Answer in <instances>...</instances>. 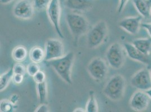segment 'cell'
Returning a JSON list of instances; mask_svg holds the SVG:
<instances>
[{"mask_svg": "<svg viewBox=\"0 0 151 112\" xmlns=\"http://www.w3.org/2000/svg\"><path fill=\"white\" fill-rule=\"evenodd\" d=\"M75 60V53L70 52L67 54L55 60L44 61L46 66L51 67L56 72L58 75L67 84L73 83L71 71Z\"/></svg>", "mask_w": 151, "mask_h": 112, "instance_id": "6da1fadb", "label": "cell"}, {"mask_svg": "<svg viewBox=\"0 0 151 112\" xmlns=\"http://www.w3.org/2000/svg\"><path fill=\"white\" fill-rule=\"evenodd\" d=\"M66 21L76 45L80 38L89 30L88 20L81 14L69 13L66 15Z\"/></svg>", "mask_w": 151, "mask_h": 112, "instance_id": "7a4b0ae2", "label": "cell"}, {"mask_svg": "<svg viewBox=\"0 0 151 112\" xmlns=\"http://www.w3.org/2000/svg\"><path fill=\"white\" fill-rule=\"evenodd\" d=\"M126 88L125 78L120 74L110 78L103 90L104 95L113 101H119L122 98Z\"/></svg>", "mask_w": 151, "mask_h": 112, "instance_id": "3957f363", "label": "cell"}, {"mask_svg": "<svg viewBox=\"0 0 151 112\" xmlns=\"http://www.w3.org/2000/svg\"><path fill=\"white\" fill-rule=\"evenodd\" d=\"M108 34L107 23L101 20L88 32L87 44L90 49L98 48L103 43Z\"/></svg>", "mask_w": 151, "mask_h": 112, "instance_id": "277c9868", "label": "cell"}, {"mask_svg": "<svg viewBox=\"0 0 151 112\" xmlns=\"http://www.w3.org/2000/svg\"><path fill=\"white\" fill-rule=\"evenodd\" d=\"M124 47L118 42L112 44L108 48L106 57L108 63L113 69L121 68L125 61Z\"/></svg>", "mask_w": 151, "mask_h": 112, "instance_id": "5b68a950", "label": "cell"}, {"mask_svg": "<svg viewBox=\"0 0 151 112\" xmlns=\"http://www.w3.org/2000/svg\"><path fill=\"white\" fill-rule=\"evenodd\" d=\"M87 70L90 76L96 81H102L107 77L108 67L106 61L100 57H95L89 62Z\"/></svg>", "mask_w": 151, "mask_h": 112, "instance_id": "8992f818", "label": "cell"}, {"mask_svg": "<svg viewBox=\"0 0 151 112\" xmlns=\"http://www.w3.org/2000/svg\"><path fill=\"white\" fill-rule=\"evenodd\" d=\"M46 10L48 18L58 35L59 37L64 38L60 26L62 11L60 0H52Z\"/></svg>", "mask_w": 151, "mask_h": 112, "instance_id": "52a82bcc", "label": "cell"}, {"mask_svg": "<svg viewBox=\"0 0 151 112\" xmlns=\"http://www.w3.org/2000/svg\"><path fill=\"white\" fill-rule=\"evenodd\" d=\"M45 61H50L64 55V47L61 40L51 38L46 40L45 47Z\"/></svg>", "mask_w": 151, "mask_h": 112, "instance_id": "ba28073f", "label": "cell"}, {"mask_svg": "<svg viewBox=\"0 0 151 112\" xmlns=\"http://www.w3.org/2000/svg\"><path fill=\"white\" fill-rule=\"evenodd\" d=\"M35 7L30 0H19L14 5L13 13L14 15L22 20H29L34 15Z\"/></svg>", "mask_w": 151, "mask_h": 112, "instance_id": "9c48e42d", "label": "cell"}, {"mask_svg": "<svg viewBox=\"0 0 151 112\" xmlns=\"http://www.w3.org/2000/svg\"><path fill=\"white\" fill-rule=\"evenodd\" d=\"M132 86L139 90L145 91L151 87V76L150 70L142 69L133 75L130 80Z\"/></svg>", "mask_w": 151, "mask_h": 112, "instance_id": "30bf717a", "label": "cell"}, {"mask_svg": "<svg viewBox=\"0 0 151 112\" xmlns=\"http://www.w3.org/2000/svg\"><path fill=\"white\" fill-rule=\"evenodd\" d=\"M150 100L145 91L139 90L132 96L130 100V106L134 111L143 112L148 107Z\"/></svg>", "mask_w": 151, "mask_h": 112, "instance_id": "8fae6325", "label": "cell"}, {"mask_svg": "<svg viewBox=\"0 0 151 112\" xmlns=\"http://www.w3.org/2000/svg\"><path fill=\"white\" fill-rule=\"evenodd\" d=\"M142 16L127 17L122 19L119 23V26L128 33L135 35L138 33L142 24Z\"/></svg>", "mask_w": 151, "mask_h": 112, "instance_id": "7c38bea8", "label": "cell"}, {"mask_svg": "<svg viewBox=\"0 0 151 112\" xmlns=\"http://www.w3.org/2000/svg\"><path fill=\"white\" fill-rule=\"evenodd\" d=\"M124 47L127 55L131 60L145 65H149L151 63L148 56L139 50L132 43H125L124 44Z\"/></svg>", "mask_w": 151, "mask_h": 112, "instance_id": "4fadbf2b", "label": "cell"}, {"mask_svg": "<svg viewBox=\"0 0 151 112\" xmlns=\"http://www.w3.org/2000/svg\"><path fill=\"white\" fill-rule=\"evenodd\" d=\"M65 6L71 10L87 11L93 6V0H65Z\"/></svg>", "mask_w": 151, "mask_h": 112, "instance_id": "5bb4252c", "label": "cell"}, {"mask_svg": "<svg viewBox=\"0 0 151 112\" xmlns=\"http://www.w3.org/2000/svg\"><path fill=\"white\" fill-rule=\"evenodd\" d=\"M132 3L142 17L150 18L151 0H132Z\"/></svg>", "mask_w": 151, "mask_h": 112, "instance_id": "9a60e30c", "label": "cell"}, {"mask_svg": "<svg viewBox=\"0 0 151 112\" xmlns=\"http://www.w3.org/2000/svg\"><path fill=\"white\" fill-rule=\"evenodd\" d=\"M132 43L141 52L147 56L151 53V38H139L134 40Z\"/></svg>", "mask_w": 151, "mask_h": 112, "instance_id": "2e32d148", "label": "cell"}, {"mask_svg": "<svg viewBox=\"0 0 151 112\" xmlns=\"http://www.w3.org/2000/svg\"><path fill=\"white\" fill-rule=\"evenodd\" d=\"M29 57L32 62L40 63L44 61L45 51L40 46L32 47L29 52Z\"/></svg>", "mask_w": 151, "mask_h": 112, "instance_id": "e0dca14e", "label": "cell"}, {"mask_svg": "<svg viewBox=\"0 0 151 112\" xmlns=\"http://www.w3.org/2000/svg\"><path fill=\"white\" fill-rule=\"evenodd\" d=\"M12 56L14 61L17 62H22L28 56V51L24 46L18 45L13 49Z\"/></svg>", "mask_w": 151, "mask_h": 112, "instance_id": "ac0fdd59", "label": "cell"}, {"mask_svg": "<svg viewBox=\"0 0 151 112\" xmlns=\"http://www.w3.org/2000/svg\"><path fill=\"white\" fill-rule=\"evenodd\" d=\"M13 68L9 69L6 72L2 74L0 76V91H3L10 84V82L12 80L14 75Z\"/></svg>", "mask_w": 151, "mask_h": 112, "instance_id": "d6986e66", "label": "cell"}, {"mask_svg": "<svg viewBox=\"0 0 151 112\" xmlns=\"http://www.w3.org/2000/svg\"><path fill=\"white\" fill-rule=\"evenodd\" d=\"M85 110L87 112H98L99 111L98 105L93 90H91L89 91L88 99L86 103Z\"/></svg>", "mask_w": 151, "mask_h": 112, "instance_id": "ffe728a7", "label": "cell"}, {"mask_svg": "<svg viewBox=\"0 0 151 112\" xmlns=\"http://www.w3.org/2000/svg\"><path fill=\"white\" fill-rule=\"evenodd\" d=\"M36 90L39 102L40 104L45 103L47 98V86L46 82L36 84Z\"/></svg>", "mask_w": 151, "mask_h": 112, "instance_id": "44dd1931", "label": "cell"}, {"mask_svg": "<svg viewBox=\"0 0 151 112\" xmlns=\"http://www.w3.org/2000/svg\"><path fill=\"white\" fill-rule=\"evenodd\" d=\"M15 106L10 100L3 99L0 102V112H13L14 111Z\"/></svg>", "mask_w": 151, "mask_h": 112, "instance_id": "7402d4cb", "label": "cell"}, {"mask_svg": "<svg viewBox=\"0 0 151 112\" xmlns=\"http://www.w3.org/2000/svg\"><path fill=\"white\" fill-rule=\"evenodd\" d=\"M52 0H33L35 9L37 10H44L47 9Z\"/></svg>", "mask_w": 151, "mask_h": 112, "instance_id": "603a6c76", "label": "cell"}, {"mask_svg": "<svg viewBox=\"0 0 151 112\" xmlns=\"http://www.w3.org/2000/svg\"><path fill=\"white\" fill-rule=\"evenodd\" d=\"M26 70L27 74L29 76L33 77L40 70V67L38 63L32 62L28 65Z\"/></svg>", "mask_w": 151, "mask_h": 112, "instance_id": "cb8c5ba5", "label": "cell"}, {"mask_svg": "<svg viewBox=\"0 0 151 112\" xmlns=\"http://www.w3.org/2000/svg\"><path fill=\"white\" fill-rule=\"evenodd\" d=\"M33 79L36 84L42 83L46 81V75L44 71L40 70L33 76Z\"/></svg>", "mask_w": 151, "mask_h": 112, "instance_id": "d4e9b609", "label": "cell"}, {"mask_svg": "<svg viewBox=\"0 0 151 112\" xmlns=\"http://www.w3.org/2000/svg\"><path fill=\"white\" fill-rule=\"evenodd\" d=\"M14 74H19L24 75L25 71H27L25 67L20 62L17 63L13 67Z\"/></svg>", "mask_w": 151, "mask_h": 112, "instance_id": "484cf974", "label": "cell"}, {"mask_svg": "<svg viewBox=\"0 0 151 112\" xmlns=\"http://www.w3.org/2000/svg\"><path fill=\"white\" fill-rule=\"evenodd\" d=\"M24 75L19 74H14L12 81L15 84H20L24 80Z\"/></svg>", "mask_w": 151, "mask_h": 112, "instance_id": "4316f807", "label": "cell"}, {"mask_svg": "<svg viewBox=\"0 0 151 112\" xmlns=\"http://www.w3.org/2000/svg\"><path fill=\"white\" fill-rule=\"evenodd\" d=\"M35 112H50V109L49 106L45 103L41 104L38 106L36 109L35 111Z\"/></svg>", "mask_w": 151, "mask_h": 112, "instance_id": "83f0119b", "label": "cell"}, {"mask_svg": "<svg viewBox=\"0 0 151 112\" xmlns=\"http://www.w3.org/2000/svg\"><path fill=\"white\" fill-rule=\"evenodd\" d=\"M129 0H119V4L117 8V12L120 13H122L126 6Z\"/></svg>", "mask_w": 151, "mask_h": 112, "instance_id": "f1b7e54d", "label": "cell"}, {"mask_svg": "<svg viewBox=\"0 0 151 112\" xmlns=\"http://www.w3.org/2000/svg\"><path fill=\"white\" fill-rule=\"evenodd\" d=\"M141 26L143 27L146 31L148 32V34L151 37V23H145L141 24Z\"/></svg>", "mask_w": 151, "mask_h": 112, "instance_id": "f546056e", "label": "cell"}, {"mask_svg": "<svg viewBox=\"0 0 151 112\" xmlns=\"http://www.w3.org/2000/svg\"><path fill=\"white\" fill-rule=\"evenodd\" d=\"M9 100L14 106H15L17 104V103L19 101V95H17V94H13L11 96V97H10Z\"/></svg>", "mask_w": 151, "mask_h": 112, "instance_id": "4dcf8cb0", "label": "cell"}, {"mask_svg": "<svg viewBox=\"0 0 151 112\" xmlns=\"http://www.w3.org/2000/svg\"><path fill=\"white\" fill-rule=\"evenodd\" d=\"M13 1H14V0H0L1 3L2 4H4V5L8 4L12 2Z\"/></svg>", "mask_w": 151, "mask_h": 112, "instance_id": "1f68e13d", "label": "cell"}, {"mask_svg": "<svg viewBox=\"0 0 151 112\" xmlns=\"http://www.w3.org/2000/svg\"><path fill=\"white\" fill-rule=\"evenodd\" d=\"M73 112H86V111H85V109H82L81 108H76L75 109L74 111H73Z\"/></svg>", "mask_w": 151, "mask_h": 112, "instance_id": "d6a6232c", "label": "cell"}, {"mask_svg": "<svg viewBox=\"0 0 151 112\" xmlns=\"http://www.w3.org/2000/svg\"><path fill=\"white\" fill-rule=\"evenodd\" d=\"M145 93H147V94L148 95V96H149V98H150V99L151 100V87L150 89H149L145 90Z\"/></svg>", "mask_w": 151, "mask_h": 112, "instance_id": "836d02e7", "label": "cell"}, {"mask_svg": "<svg viewBox=\"0 0 151 112\" xmlns=\"http://www.w3.org/2000/svg\"><path fill=\"white\" fill-rule=\"evenodd\" d=\"M150 18L151 19V13H150Z\"/></svg>", "mask_w": 151, "mask_h": 112, "instance_id": "e575fe53", "label": "cell"}, {"mask_svg": "<svg viewBox=\"0 0 151 112\" xmlns=\"http://www.w3.org/2000/svg\"><path fill=\"white\" fill-rule=\"evenodd\" d=\"M150 72H151V69L150 70Z\"/></svg>", "mask_w": 151, "mask_h": 112, "instance_id": "d590c367", "label": "cell"}]
</instances>
